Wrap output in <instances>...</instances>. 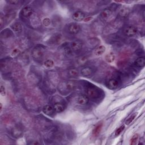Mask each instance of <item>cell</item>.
I'll use <instances>...</instances> for the list:
<instances>
[{
	"label": "cell",
	"instance_id": "cell-1",
	"mask_svg": "<svg viewBox=\"0 0 145 145\" xmlns=\"http://www.w3.org/2000/svg\"><path fill=\"white\" fill-rule=\"evenodd\" d=\"M44 48L41 46H37L32 51V56L36 59H41L44 56Z\"/></svg>",
	"mask_w": 145,
	"mask_h": 145
},
{
	"label": "cell",
	"instance_id": "cell-2",
	"mask_svg": "<svg viewBox=\"0 0 145 145\" xmlns=\"http://www.w3.org/2000/svg\"><path fill=\"white\" fill-rule=\"evenodd\" d=\"M86 94L88 97L90 98H97L100 95L99 91L94 87H88L86 91Z\"/></svg>",
	"mask_w": 145,
	"mask_h": 145
},
{
	"label": "cell",
	"instance_id": "cell-3",
	"mask_svg": "<svg viewBox=\"0 0 145 145\" xmlns=\"http://www.w3.org/2000/svg\"><path fill=\"white\" fill-rule=\"evenodd\" d=\"M124 32L126 36L132 37L137 34V29L133 26H129L124 30Z\"/></svg>",
	"mask_w": 145,
	"mask_h": 145
},
{
	"label": "cell",
	"instance_id": "cell-4",
	"mask_svg": "<svg viewBox=\"0 0 145 145\" xmlns=\"http://www.w3.org/2000/svg\"><path fill=\"white\" fill-rule=\"evenodd\" d=\"M80 28H81L79 25L73 23L69 25V28H68V31H69V32L70 33L74 35V34H76L79 32V31H80Z\"/></svg>",
	"mask_w": 145,
	"mask_h": 145
},
{
	"label": "cell",
	"instance_id": "cell-5",
	"mask_svg": "<svg viewBox=\"0 0 145 145\" xmlns=\"http://www.w3.org/2000/svg\"><path fill=\"white\" fill-rule=\"evenodd\" d=\"M11 133H12L13 137L16 138H18L22 137L23 134V130L21 127H15L14 128H13L12 132H11Z\"/></svg>",
	"mask_w": 145,
	"mask_h": 145
},
{
	"label": "cell",
	"instance_id": "cell-6",
	"mask_svg": "<svg viewBox=\"0 0 145 145\" xmlns=\"http://www.w3.org/2000/svg\"><path fill=\"white\" fill-rule=\"evenodd\" d=\"M89 97L86 95H81L78 96L77 99V103L78 104L81 105V106H84V105L87 104L89 103Z\"/></svg>",
	"mask_w": 145,
	"mask_h": 145
},
{
	"label": "cell",
	"instance_id": "cell-7",
	"mask_svg": "<svg viewBox=\"0 0 145 145\" xmlns=\"http://www.w3.org/2000/svg\"><path fill=\"white\" fill-rule=\"evenodd\" d=\"M84 14L82 11H76L73 15V19L75 21L80 22L83 21L84 19Z\"/></svg>",
	"mask_w": 145,
	"mask_h": 145
},
{
	"label": "cell",
	"instance_id": "cell-8",
	"mask_svg": "<svg viewBox=\"0 0 145 145\" xmlns=\"http://www.w3.org/2000/svg\"><path fill=\"white\" fill-rule=\"evenodd\" d=\"M70 47L73 50H79L82 47V42L79 40H75L71 43Z\"/></svg>",
	"mask_w": 145,
	"mask_h": 145
},
{
	"label": "cell",
	"instance_id": "cell-9",
	"mask_svg": "<svg viewBox=\"0 0 145 145\" xmlns=\"http://www.w3.org/2000/svg\"><path fill=\"white\" fill-rule=\"evenodd\" d=\"M93 73V70L91 67L86 66L82 68L81 70V74L82 75L84 76H89L92 75Z\"/></svg>",
	"mask_w": 145,
	"mask_h": 145
},
{
	"label": "cell",
	"instance_id": "cell-10",
	"mask_svg": "<svg viewBox=\"0 0 145 145\" xmlns=\"http://www.w3.org/2000/svg\"><path fill=\"white\" fill-rule=\"evenodd\" d=\"M32 13H33L32 8L29 6H26L24 7L22 10L21 11L22 15L25 17H28L31 16L32 14Z\"/></svg>",
	"mask_w": 145,
	"mask_h": 145
},
{
	"label": "cell",
	"instance_id": "cell-11",
	"mask_svg": "<svg viewBox=\"0 0 145 145\" xmlns=\"http://www.w3.org/2000/svg\"><path fill=\"white\" fill-rule=\"evenodd\" d=\"M54 110H55V109H54L53 108L52 106H49V105L45 106L42 108V112H43L44 114L48 116L52 115L54 113Z\"/></svg>",
	"mask_w": 145,
	"mask_h": 145
},
{
	"label": "cell",
	"instance_id": "cell-12",
	"mask_svg": "<svg viewBox=\"0 0 145 145\" xmlns=\"http://www.w3.org/2000/svg\"><path fill=\"white\" fill-rule=\"evenodd\" d=\"M105 51H106V47L103 46V45H100V46H99L95 48L94 53L96 56H99L103 55L105 52Z\"/></svg>",
	"mask_w": 145,
	"mask_h": 145
},
{
	"label": "cell",
	"instance_id": "cell-13",
	"mask_svg": "<svg viewBox=\"0 0 145 145\" xmlns=\"http://www.w3.org/2000/svg\"><path fill=\"white\" fill-rule=\"evenodd\" d=\"M118 86V82L116 79L112 78L108 82V87L111 89H116Z\"/></svg>",
	"mask_w": 145,
	"mask_h": 145
},
{
	"label": "cell",
	"instance_id": "cell-14",
	"mask_svg": "<svg viewBox=\"0 0 145 145\" xmlns=\"http://www.w3.org/2000/svg\"><path fill=\"white\" fill-rule=\"evenodd\" d=\"M102 126H103V124L102 123H99L96 125L92 131L93 135L94 136H97L100 134L102 129Z\"/></svg>",
	"mask_w": 145,
	"mask_h": 145
},
{
	"label": "cell",
	"instance_id": "cell-15",
	"mask_svg": "<svg viewBox=\"0 0 145 145\" xmlns=\"http://www.w3.org/2000/svg\"><path fill=\"white\" fill-rule=\"evenodd\" d=\"M112 15V11L108 8L104 10L101 13V17L104 19H107Z\"/></svg>",
	"mask_w": 145,
	"mask_h": 145
},
{
	"label": "cell",
	"instance_id": "cell-16",
	"mask_svg": "<svg viewBox=\"0 0 145 145\" xmlns=\"http://www.w3.org/2000/svg\"><path fill=\"white\" fill-rule=\"evenodd\" d=\"M115 55L112 52H110L108 53L106 56H105V59L107 62L108 63H112L113 62H114L115 60Z\"/></svg>",
	"mask_w": 145,
	"mask_h": 145
},
{
	"label": "cell",
	"instance_id": "cell-17",
	"mask_svg": "<svg viewBox=\"0 0 145 145\" xmlns=\"http://www.w3.org/2000/svg\"><path fill=\"white\" fill-rule=\"evenodd\" d=\"M134 64L135 66H137L138 67H142L145 65V59L144 57L138 58L136 59Z\"/></svg>",
	"mask_w": 145,
	"mask_h": 145
},
{
	"label": "cell",
	"instance_id": "cell-18",
	"mask_svg": "<svg viewBox=\"0 0 145 145\" xmlns=\"http://www.w3.org/2000/svg\"><path fill=\"white\" fill-rule=\"evenodd\" d=\"M65 88H66V90L67 91H71L74 89L75 87V84L73 81H68L67 83L65 84Z\"/></svg>",
	"mask_w": 145,
	"mask_h": 145
},
{
	"label": "cell",
	"instance_id": "cell-19",
	"mask_svg": "<svg viewBox=\"0 0 145 145\" xmlns=\"http://www.w3.org/2000/svg\"><path fill=\"white\" fill-rule=\"evenodd\" d=\"M11 28H12L13 30L15 32H21L22 30V26L21 24L19 22H16L15 23L13 24L11 26Z\"/></svg>",
	"mask_w": 145,
	"mask_h": 145
},
{
	"label": "cell",
	"instance_id": "cell-20",
	"mask_svg": "<svg viewBox=\"0 0 145 145\" xmlns=\"http://www.w3.org/2000/svg\"><path fill=\"white\" fill-rule=\"evenodd\" d=\"M53 108L56 112H61L64 110L65 108L63 104L61 103H57L54 105Z\"/></svg>",
	"mask_w": 145,
	"mask_h": 145
},
{
	"label": "cell",
	"instance_id": "cell-21",
	"mask_svg": "<svg viewBox=\"0 0 145 145\" xmlns=\"http://www.w3.org/2000/svg\"><path fill=\"white\" fill-rule=\"evenodd\" d=\"M69 75L72 77H76L79 75L78 70L76 69H71L69 70Z\"/></svg>",
	"mask_w": 145,
	"mask_h": 145
},
{
	"label": "cell",
	"instance_id": "cell-22",
	"mask_svg": "<svg viewBox=\"0 0 145 145\" xmlns=\"http://www.w3.org/2000/svg\"><path fill=\"white\" fill-rule=\"evenodd\" d=\"M44 65L45 67L50 68V67H52L54 66L55 63H54V62L52 59H47V60L44 62Z\"/></svg>",
	"mask_w": 145,
	"mask_h": 145
},
{
	"label": "cell",
	"instance_id": "cell-23",
	"mask_svg": "<svg viewBox=\"0 0 145 145\" xmlns=\"http://www.w3.org/2000/svg\"><path fill=\"white\" fill-rule=\"evenodd\" d=\"M139 140V135L136 134L133 135V137L132 138L131 140H130V144L134 145L137 143V142Z\"/></svg>",
	"mask_w": 145,
	"mask_h": 145
},
{
	"label": "cell",
	"instance_id": "cell-24",
	"mask_svg": "<svg viewBox=\"0 0 145 145\" xmlns=\"http://www.w3.org/2000/svg\"><path fill=\"white\" fill-rule=\"evenodd\" d=\"M87 61V58L86 57L81 56L77 59V61L79 65H83Z\"/></svg>",
	"mask_w": 145,
	"mask_h": 145
},
{
	"label": "cell",
	"instance_id": "cell-25",
	"mask_svg": "<svg viewBox=\"0 0 145 145\" xmlns=\"http://www.w3.org/2000/svg\"><path fill=\"white\" fill-rule=\"evenodd\" d=\"M135 116H136L135 114H132L130 115L129 117L126 119V120L125 121L126 125H129L130 124H131L133 122V121L134 120Z\"/></svg>",
	"mask_w": 145,
	"mask_h": 145
},
{
	"label": "cell",
	"instance_id": "cell-26",
	"mask_svg": "<svg viewBox=\"0 0 145 145\" xmlns=\"http://www.w3.org/2000/svg\"><path fill=\"white\" fill-rule=\"evenodd\" d=\"M125 129V125H121V126H120L116 130V131L115 132V135L116 136H118L120 135L121 133L123 132V130Z\"/></svg>",
	"mask_w": 145,
	"mask_h": 145
},
{
	"label": "cell",
	"instance_id": "cell-27",
	"mask_svg": "<svg viewBox=\"0 0 145 145\" xmlns=\"http://www.w3.org/2000/svg\"><path fill=\"white\" fill-rule=\"evenodd\" d=\"M42 24H43L45 27H48L50 24V20L48 18H45L42 20Z\"/></svg>",
	"mask_w": 145,
	"mask_h": 145
},
{
	"label": "cell",
	"instance_id": "cell-28",
	"mask_svg": "<svg viewBox=\"0 0 145 145\" xmlns=\"http://www.w3.org/2000/svg\"><path fill=\"white\" fill-rule=\"evenodd\" d=\"M129 12V10L128 9V8L126 7H124L123 8H122V9L121 10L120 14L122 16H125L128 14Z\"/></svg>",
	"mask_w": 145,
	"mask_h": 145
},
{
	"label": "cell",
	"instance_id": "cell-29",
	"mask_svg": "<svg viewBox=\"0 0 145 145\" xmlns=\"http://www.w3.org/2000/svg\"><path fill=\"white\" fill-rule=\"evenodd\" d=\"M20 53H21V51H20V50L17 49V48H15V49H14L12 51V52H11V56L15 57V56H18Z\"/></svg>",
	"mask_w": 145,
	"mask_h": 145
},
{
	"label": "cell",
	"instance_id": "cell-30",
	"mask_svg": "<svg viewBox=\"0 0 145 145\" xmlns=\"http://www.w3.org/2000/svg\"><path fill=\"white\" fill-rule=\"evenodd\" d=\"M0 92H1V95L2 96H4L6 95L5 88L3 85H1V88H0Z\"/></svg>",
	"mask_w": 145,
	"mask_h": 145
},
{
	"label": "cell",
	"instance_id": "cell-31",
	"mask_svg": "<svg viewBox=\"0 0 145 145\" xmlns=\"http://www.w3.org/2000/svg\"><path fill=\"white\" fill-rule=\"evenodd\" d=\"M5 23V16H3L2 14L0 17V25L2 27L3 26V24Z\"/></svg>",
	"mask_w": 145,
	"mask_h": 145
},
{
	"label": "cell",
	"instance_id": "cell-32",
	"mask_svg": "<svg viewBox=\"0 0 145 145\" xmlns=\"http://www.w3.org/2000/svg\"><path fill=\"white\" fill-rule=\"evenodd\" d=\"M65 53H66L67 55L71 56V55H72V50H71L70 48H65Z\"/></svg>",
	"mask_w": 145,
	"mask_h": 145
},
{
	"label": "cell",
	"instance_id": "cell-33",
	"mask_svg": "<svg viewBox=\"0 0 145 145\" xmlns=\"http://www.w3.org/2000/svg\"><path fill=\"white\" fill-rule=\"evenodd\" d=\"M92 16H87V17H86V18H84V21L85 22H88L90 21L91 20H92Z\"/></svg>",
	"mask_w": 145,
	"mask_h": 145
},
{
	"label": "cell",
	"instance_id": "cell-34",
	"mask_svg": "<svg viewBox=\"0 0 145 145\" xmlns=\"http://www.w3.org/2000/svg\"><path fill=\"white\" fill-rule=\"evenodd\" d=\"M8 2L12 5H16L18 3H19V1H8Z\"/></svg>",
	"mask_w": 145,
	"mask_h": 145
},
{
	"label": "cell",
	"instance_id": "cell-35",
	"mask_svg": "<svg viewBox=\"0 0 145 145\" xmlns=\"http://www.w3.org/2000/svg\"><path fill=\"white\" fill-rule=\"evenodd\" d=\"M0 107H1L0 108V109H1V110H2V104L1 103H0Z\"/></svg>",
	"mask_w": 145,
	"mask_h": 145
}]
</instances>
